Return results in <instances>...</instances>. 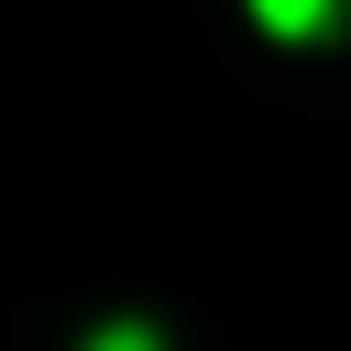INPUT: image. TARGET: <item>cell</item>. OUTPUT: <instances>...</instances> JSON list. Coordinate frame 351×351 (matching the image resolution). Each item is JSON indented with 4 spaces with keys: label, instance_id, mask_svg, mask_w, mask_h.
Listing matches in <instances>:
<instances>
[{
    "label": "cell",
    "instance_id": "cell-1",
    "mask_svg": "<svg viewBox=\"0 0 351 351\" xmlns=\"http://www.w3.org/2000/svg\"><path fill=\"white\" fill-rule=\"evenodd\" d=\"M252 22H263V33H318L329 0H252Z\"/></svg>",
    "mask_w": 351,
    "mask_h": 351
},
{
    "label": "cell",
    "instance_id": "cell-2",
    "mask_svg": "<svg viewBox=\"0 0 351 351\" xmlns=\"http://www.w3.org/2000/svg\"><path fill=\"white\" fill-rule=\"evenodd\" d=\"M88 351H154V329H99Z\"/></svg>",
    "mask_w": 351,
    "mask_h": 351
}]
</instances>
